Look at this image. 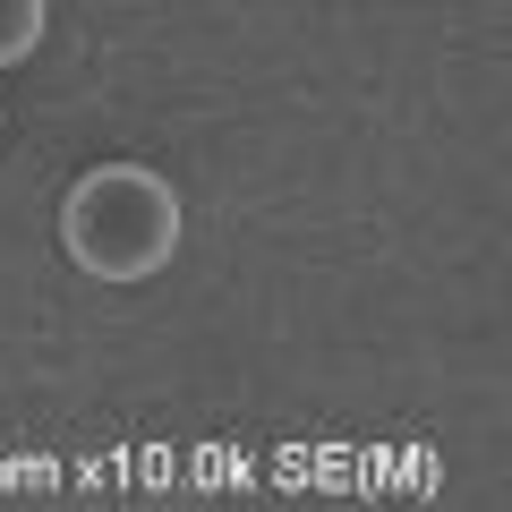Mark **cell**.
<instances>
[{"instance_id": "3", "label": "cell", "mask_w": 512, "mask_h": 512, "mask_svg": "<svg viewBox=\"0 0 512 512\" xmlns=\"http://www.w3.org/2000/svg\"><path fill=\"white\" fill-rule=\"evenodd\" d=\"M0 128H9V111H0Z\"/></svg>"}, {"instance_id": "1", "label": "cell", "mask_w": 512, "mask_h": 512, "mask_svg": "<svg viewBox=\"0 0 512 512\" xmlns=\"http://www.w3.org/2000/svg\"><path fill=\"white\" fill-rule=\"evenodd\" d=\"M180 239H188L180 188L154 163H94L60 197V248H69V265L86 282H111V291L154 282L180 256Z\"/></svg>"}, {"instance_id": "2", "label": "cell", "mask_w": 512, "mask_h": 512, "mask_svg": "<svg viewBox=\"0 0 512 512\" xmlns=\"http://www.w3.org/2000/svg\"><path fill=\"white\" fill-rule=\"evenodd\" d=\"M43 26H52V9H43V0H0V69H18V60H35Z\"/></svg>"}]
</instances>
